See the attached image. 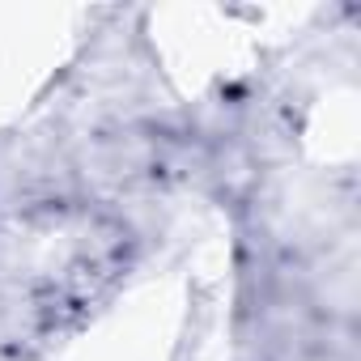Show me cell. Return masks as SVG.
<instances>
[{
	"label": "cell",
	"mask_w": 361,
	"mask_h": 361,
	"mask_svg": "<svg viewBox=\"0 0 361 361\" xmlns=\"http://www.w3.org/2000/svg\"><path fill=\"white\" fill-rule=\"evenodd\" d=\"M174 217L0 209V361H51L161 255Z\"/></svg>",
	"instance_id": "cell-1"
}]
</instances>
